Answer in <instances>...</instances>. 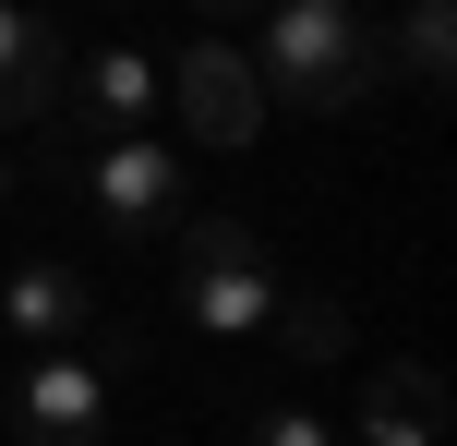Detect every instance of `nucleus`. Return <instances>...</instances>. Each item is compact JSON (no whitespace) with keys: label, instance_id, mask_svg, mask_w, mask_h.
<instances>
[{"label":"nucleus","instance_id":"obj_2","mask_svg":"<svg viewBox=\"0 0 457 446\" xmlns=\"http://www.w3.org/2000/svg\"><path fill=\"white\" fill-rule=\"evenodd\" d=\"M277 302H289V278H277V254H265L253 217H181V314L205 338L277 326Z\"/></svg>","mask_w":457,"mask_h":446},{"label":"nucleus","instance_id":"obj_1","mask_svg":"<svg viewBox=\"0 0 457 446\" xmlns=\"http://www.w3.org/2000/svg\"><path fill=\"white\" fill-rule=\"evenodd\" d=\"M253 85H265V109L289 97V109H361L373 72H386V24L361 13V0H265V37L241 48Z\"/></svg>","mask_w":457,"mask_h":446},{"label":"nucleus","instance_id":"obj_9","mask_svg":"<svg viewBox=\"0 0 457 446\" xmlns=\"http://www.w3.org/2000/svg\"><path fill=\"white\" fill-rule=\"evenodd\" d=\"M434 434H445V386L421 362H386L361 386V446H434Z\"/></svg>","mask_w":457,"mask_h":446},{"label":"nucleus","instance_id":"obj_12","mask_svg":"<svg viewBox=\"0 0 457 446\" xmlns=\"http://www.w3.org/2000/svg\"><path fill=\"white\" fill-rule=\"evenodd\" d=\"M241 446H337V423L289 399V410H253V434H241Z\"/></svg>","mask_w":457,"mask_h":446},{"label":"nucleus","instance_id":"obj_8","mask_svg":"<svg viewBox=\"0 0 457 446\" xmlns=\"http://www.w3.org/2000/svg\"><path fill=\"white\" fill-rule=\"evenodd\" d=\"M157 61H145V48H96L85 72H72V109L96 121V133H145V121H157Z\"/></svg>","mask_w":457,"mask_h":446},{"label":"nucleus","instance_id":"obj_11","mask_svg":"<svg viewBox=\"0 0 457 446\" xmlns=\"http://www.w3.org/2000/svg\"><path fill=\"white\" fill-rule=\"evenodd\" d=\"M277 338H289L301 362H337L349 350V314L325 302V290H289V302H277Z\"/></svg>","mask_w":457,"mask_h":446},{"label":"nucleus","instance_id":"obj_13","mask_svg":"<svg viewBox=\"0 0 457 446\" xmlns=\"http://www.w3.org/2000/svg\"><path fill=\"white\" fill-rule=\"evenodd\" d=\"M193 13H217V24H241V13H265V0H193Z\"/></svg>","mask_w":457,"mask_h":446},{"label":"nucleus","instance_id":"obj_5","mask_svg":"<svg viewBox=\"0 0 457 446\" xmlns=\"http://www.w3.org/2000/svg\"><path fill=\"white\" fill-rule=\"evenodd\" d=\"M169 97H181L193 145H253V133H265V85H253V61L228 37H193V61L169 72Z\"/></svg>","mask_w":457,"mask_h":446},{"label":"nucleus","instance_id":"obj_6","mask_svg":"<svg viewBox=\"0 0 457 446\" xmlns=\"http://www.w3.org/2000/svg\"><path fill=\"white\" fill-rule=\"evenodd\" d=\"M85 326H96V278H85V265L37 254V265L0 278V338H24V350H72Z\"/></svg>","mask_w":457,"mask_h":446},{"label":"nucleus","instance_id":"obj_4","mask_svg":"<svg viewBox=\"0 0 457 446\" xmlns=\"http://www.w3.org/2000/svg\"><path fill=\"white\" fill-rule=\"evenodd\" d=\"M12 423H24V446H96L109 434V374L85 350H37L12 386Z\"/></svg>","mask_w":457,"mask_h":446},{"label":"nucleus","instance_id":"obj_7","mask_svg":"<svg viewBox=\"0 0 457 446\" xmlns=\"http://www.w3.org/2000/svg\"><path fill=\"white\" fill-rule=\"evenodd\" d=\"M61 72H72L61 24H48V13H24V0H0V133H24V121H48V109H61Z\"/></svg>","mask_w":457,"mask_h":446},{"label":"nucleus","instance_id":"obj_14","mask_svg":"<svg viewBox=\"0 0 457 446\" xmlns=\"http://www.w3.org/2000/svg\"><path fill=\"white\" fill-rule=\"evenodd\" d=\"M0 206H12V157H0Z\"/></svg>","mask_w":457,"mask_h":446},{"label":"nucleus","instance_id":"obj_10","mask_svg":"<svg viewBox=\"0 0 457 446\" xmlns=\"http://www.w3.org/2000/svg\"><path fill=\"white\" fill-rule=\"evenodd\" d=\"M445 48H457V0H410V13H397V61H410V85H445Z\"/></svg>","mask_w":457,"mask_h":446},{"label":"nucleus","instance_id":"obj_3","mask_svg":"<svg viewBox=\"0 0 457 446\" xmlns=\"http://www.w3.org/2000/svg\"><path fill=\"white\" fill-rule=\"evenodd\" d=\"M85 206H96L109 241H157V230L193 217V169H181L169 133H109V145L85 157Z\"/></svg>","mask_w":457,"mask_h":446}]
</instances>
